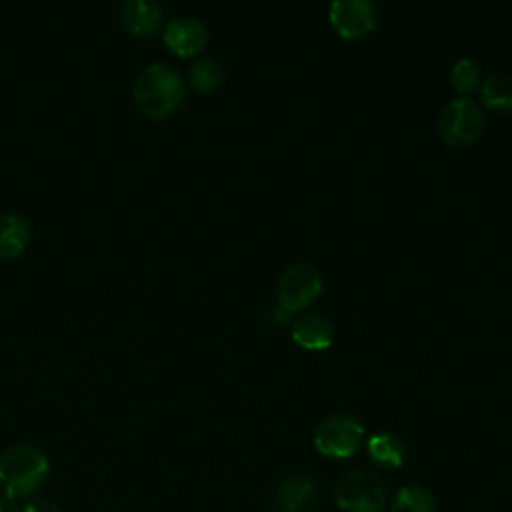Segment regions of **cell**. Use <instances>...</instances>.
<instances>
[{
  "label": "cell",
  "instance_id": "6da1fadb",
  "mask_svg": "<svg viewBox=\"0 0 512 512\" xmlns=\"http://www.w3.org/2000/svg\"><path fill=\"white\" fill-rule=\"evenodd\" d=\"M132 96L142 114L164 118L182 102L184 84L176 68L164 62H154L136 76Z\"/></svg>",
  "mask_w": 512,
  "mask_h": 512
},
{
  "label": "cell",
  "instance_id": "7a4b0ae2",
  "mask_svg": "<svg viewBox=\"0 0 512 512\" xmlns=\"http://www.w3.org/2000/svg\"><path fill=\"white\" fill-rule=\"evenodd\" d=\"M50 462L36 446L20 444L0 456V486L6 496L22 498L34 494L48 478Z\"/></svg>",
  "mask_w": 512,
  "mask_h": 512
},
{
  "label": "cell",
  "instance_id": "3957f363",
  "mask_svg": "<svg viewBox=\"0 0 512 512\" xmlns=\"http://www.w3.org/2000/svg\"><path fill=\"white\" fill-rule=\"evenodd\" d=\"M334 498L342 512H382L388 494L376 474L352 470L336 484Z\"/></svg>",
  "mask_w": 512,
  "mask_h": 512
},
{
  "label": "cell",
  "instance_id": "277c9868",
  "mask_svg": "<svg viewBox=\"0 0 512 512\" xmlns=\"http://www.w3.org/2000/svg\"><path fill=\"white\" fill-rule=\"evenodd\" d=\"M484 128V112L468 96L452 98L438 116V132L452 146L472 144Z\"/></svg>",
  "mask_w": 512,
  "mask_h": 512
},
{
  "label": "cell",
  "instance_id": "5b68a950",
  "mask_svg": "<svg viewBox=\"0 0 512 512\" xmlns=\"http://www.w3.org/2000/svg\"><path fill=\"white\" fill-rule=\"evenodd\" d=\"M364 438L362 422L352 414H332L314 432V446L330 458H350L358 452Z\"/></svg>",
  "mask_w": 512,
  "mask_h": 512
},
{
  "label": "cell",
  "instance_id": "8992f818",
  "mask_svg": "<svg viewBox=\"0 0 512 512\" xmlns=\"http://www.w3.org/2000/svg\"><path fill=\"white\" fill-rule=\"evenodd\" d=\"M322 290L320 272L308 262L290 264L278 278V306L292 314L306 308Z\"/></svg>",
  "mask_w": 512,
  "mask_h": 512
},
{
  "label": "cell",
  "instance_id": "52a82bcc",
  "mask_svg": "<svg viewBox=\"0 0 512 512\" xmlns=\"http://www.w3.org/2000/svg\"><path fill=\"white\" fill-rule=\"evenodd\" d=\"M328 18L338 34L356 38L370 32L376 24V8L370 0H334Z\"/></svg>",
  "mask_w": 512,
  "mask_h": 512
},
{
  "label": "cell",
  "instance_id": "ba28073f",
  "mask_svg": "<svg viewBox=\"0 0 512 512\" xmlns=\"http://www.w3.org/2000/svg\"><path fill=\"white\" fill-rule=\"evenodd\" d=\"M162 38L174 54L190 56L206 46L208 28L194 16H174L166 22Z\"/></svg>",
  "mask_w": 512,
  "mask_h": 512
},
{
  "label": "cell",
  "instance_id": "9c48e42d",
  "mask_svg": "<svg viewBox=\"0 0 512 512\" xmlns=\"http://www.w3.org/2000/svg\"><path fill=\"white\" fill-rule=\"evenodd\" d=\"M162 6L154 0H126L120 4V20L134 36H152L162 22Z\"/></svg>",
  "mask_w": 512,
  "mask_h": 512
},
{
  "label": "cell",
  "instance_id": "30bf717a",
  "mask_svg": "<svg viewBox=\"0 0 512 512\" xmlns=\"http://www.w3.org/2000/svg\"><path fill=\"white\" fill-rule=\"evenodd\" d=\"M314 494V482L306 474H290L276 488V506L280 512H310Z\"/></svg>",
  "mask_w": 512,
  "mask_h": 512
},
{
  "label": "cell",
  "instance_id": "8fae6325",
  "mask_svg": "<svg viewBox=\"0 0 512 512\" xmlns=\"http://www.w3.org/2000/svg\"><path fill=\"white\" fill-rule=\"evenodd\" d=\"M332 324L318 312H304L296 316L292 324V338L308 348V350H322L332 344Z\"/></svg>",
  "mask_w": 512,
  "mask_h": 512
},
{
  "label": "cell",
  "instance_id": "7c38bea8",
  "mask_svg": "<svg viewBox=\"0 0 512 512\" xmlns=\"http://www.w3.org/2000/svg\"><path fill=\"white\" fill-rule=\"evenodd\" d=\"M30 240L28 220L20 214H0V258H16L24 252Z\"/></svg>",
  "mask_w": 512,
  "mask_h": 512
},
{
  "label": "cell",
  "instance_id": "4fadbf2b",
  "mask_svg": "<svg viewBox=\"0 0 512 512\" xmlns=\"http://www.w3.org/2000/svg\"><path fill=\"white\" fill-rule=\"evenodd\" d=\"M366 450L370 460L382 468H398L406 458L404 442L392 432L372 434L366 442Z\"/></svg>",
  "mask_w": 512,
  "mask_h": 512
},
{
  "label": "cell",
  "instance_id": "5bb4252c",
  "mask_svg": "<svg viewBox=\"0 0 512 512\" xmlns=\"http://www.w3.org/2000/svg\"><path fill=\"white\" fill-rule=\"evenodd\" d=\"M390 512H436V500L430 490L408 484L396 490L390 502Z\"/></svg>",
  "mask_w": 512,
  "mask_h": 512
},
{
  "label": "cell",
  "instance_id": "9a60e30c",
  "mask_svg": "<svg viewBox=\"0 0 512 512\" xmlns=\"http://www.w3.org/2000/svg\"><path fill=\"white\" fill-rule=\"evenodd\" d=\"M188 80L196 92H212L222 84L224 68L216 58L204 56L190 66Z\"/></svg>",
  "mask_w": 512,
  "mask_h": 512
},
{
  "label": "cell",
  "instance_id": "2e32d148",
  "mask_svg": "<svg viewBox=\"0 0 512 512\" xmlns=\"http://www.w3.org/2000/svg\"><path fill=\"white\" fill-rule=\"evenodd\" d=\"M482 100L490 108L512 110V74L492 72L482 80Z\"/></svg>",
  "mask_w": 512,
  "mask_h": 512
},
{
  "label": "cell",
  "instance_id": "e0dca14e",
  "mask_svg": "<svg viewBox=\"0 0 512 512\" xmlns=\"http://www.w3.org/2000/svg\"><path fill=\"white\" fill-rule=\"evenodd\" d=\"M480 80V68L472 58H460L450 68V82L458 92H470Z\"/></svg>",
  "mask_w": 512,
  "mask_h": 512
},
{
  "label": "cell",
  "instance_id": "ac0fdd59",
  "mask_svg": "<svg viewBox=\"0 0 512 512\" xmlns=\"http://www.w3.org/2000/svg\"><path fill=\"white\" fill-rule=\"evenodd\" d=\"M20 512H60V508L46 498H34L30 502L24 504V508Z\"/></svg>",
  "mask_w": 512,
  "mask_h": 512
},
{
  "label": "cell",
  "instance_id": "d6986e66",
  "mask_svg": "<svg viewBox=\"0 0 512 512\" xmlns=\"http://www.w3.org/2000/svg\"><path fill=\"white\" fill-rule=\"evenodd\" d=\"M0 512H20L16 498L4 494V496L0 498Z\"/></svg>",
  "mask_w": 512,
  "mask_h": 512
}]
</instances>
